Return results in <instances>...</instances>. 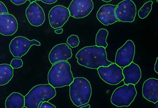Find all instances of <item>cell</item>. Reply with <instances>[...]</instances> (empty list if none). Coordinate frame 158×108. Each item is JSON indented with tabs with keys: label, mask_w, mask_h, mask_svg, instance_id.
<instances>
[{
	"label": "cell",
	"mask_w": 158,
	"mask_h": 108,
	"mask_svg": "<svg viewBox=\"0 0 158 108\" xmlns=\"http://www.w3.org/2000/svg\"><path fill=\"white\" fill-rule=\"evenodd\" d=\"M76 57L80 65L93 69L108 66L113 63L107 60L105 48L96 45L83 48L77 52Z\"/></svg>",
	"instance_id": "1"
},
{
	"label": "cell",
	"mask_w": 158,
	"mask_h": 108,
	"mask_svg": "<svg viewBox=\"0 0 158 108\" xmlns=\"http://www.w3.org/2000/svg\"><path fill=\"white\" fill-rule=\"evenodd\" d=\"M48 78L49 84L55 88L69 86L74 79L71 66L67 61H59L53 64Z\"/></svg>",
	"instance_id": "2"
},
{
	"label": "cell",
	"mask_w": 158,
	"mask_h": 108,
	"mask_svg": "<svg viewBox=\"0 0 158 108\" xmlns=\"http://www.w3.org/2000/svg\"><path fill=\"white\" fill-rule=\"evenodd\" d=\"M69 86L70 99L75 106L79 107L89 103L91 96L92 88L87 79L83 77L75 78Z\"/></svg>",
	"instance_id": "3"
},
{
	"label": "cell",
	"mask_w": 158,
	"mask_h": 108,
	"mask_svg": "<svg viewBox=\"0 0 158 108\" xmlns=\"http://www.w3.org/2000/svg\"><path fill=\"white\" fill-rule=\"evenodd\" d=\"M56 95L55 88L50 84L36 85L24 97L25 107L38 108L41 102H48Z\"/></svg>",
	"instance_id": "4"
},
{
	"label": "cell",
	"mask_w": 158,
	"mask_h": 108,
	"mask_svg": "<svg viewBox=\"0 0 158 108\" xmlns=\"http://www.w3.org/2000/svg\"><path fill=\"white\" fill-rule=\"evenodd\" d=\"M137 93L135 85L125 84L114 91L111 98V103L117 107H127L135 100Z\"/></svg>",
	"instance_id": "5"
},
{
	"label": "cell",
	"mask_w": 158,
	"mask_h": 108,
	"mask_svg": "<svg viewBox=\"0 0 158 108\" xmlns=\"http://www.w3.org/2000/svg\"><path fill=\"white\" fill-rule=\"evenodd\" d=\"M97 71L100 78L110 85H116L123 81V70L115 63L107 67H100Z\"/></svg>",
	"instance_id": "6"
},
{
	"label": "cell",
	"mask_w": 158,
	"mask_h": 108,
	"mask_svg": "<svg viewBox=\"0 0 158 108\" xmlns=\"http://www.w3.org/2000/svg\"><path fill=\"white\" fill-rule=\"evenodd\" d=\"M40 43L35 39L29 40L22 36H18L12 39L9 45L10 52L14 57H21L24 56L32 45L40 46Z\"/></svg>",
	"instance_id": "7"
},
{
	"label": "cell",
	"mask_w": 158,
	"mask_h": 108,
	"mask_svg": "<svg viewBox=\"0 0 158 108\" xmlns=\"http://www.w3.org/2000/svg\"><path fill=\"white\" fill-rule=\"evenodd\" d=\"M115 12L119 21L132 22L136 16V6L132 0H124L117 5Z\"/></svg>",
	"instance_id": "8"
},
{
	"label": "cell",
	"mask_w": 158,
	"mask_h": 108,
	"mask_svg": "<svg viewBox=\"0 0 158 108\" xmlns=\"http://www.w3.org/2000/svg\"><path fill=\"white\" fill-rule=\"evenodd\" d=\"M135 54V46L131 40L117 50L115 57V64L118 66L125 67L132 62Z\"/></svg>",
	"instance_id": "9"
},
{
	"label": "cell",
	"mask_w": 158,
	"mask_h": 108,
	"mask_svg": "<svg viewBox=\"0 0 158 108\" xmlns=\"http://www.w3.org/2000/svg\"><path fill=\"white\" fill-rule=\"evenodd\" d=\"M94 8L92 0H73L69 7L70 16L75 19L86 17Z\"/></svg>",
	"instance_id": "10"
},
{
	"label": "cell",
	"mask_w": 158,
	"mask_h": 108,
	"mask_svg": "<svg viewBox=\"0 0 158 108\" xmlns=\"http://www.w3.org/2000/svg\"><path fill=\"white\" fill-rule=\"evenodd\" d=\"M68 8L62 5H57L51 9L49 13V24L53 29L63 26L70 17Z\"/></svg>",
	"instance_id": "11"
},
{
	"label": "cell",
	"mask_w": 158,
	"mask_h": 108,
	"mask_svg": "<svg viewBox=\"0 0 158 108\" xmlns=\"http://www.w3.org/2000/svg\"><path fill=\"white\" fill-rule=\"evenodd\" d=\"M28 21L32 26H41L45 21V13L42 8L36 2L29 5L25 11Z\"/></svg>",
	"instance_id": "12"
},
{
	"label": "cell",
	"mask_w": 158,
	"mask_h": 108,
	"mask_svg": "<svg viewBox=\"0 0 158 108\" xmlns=\"http://www.w3.org/2000/svg\"><path fill=\"white\" fill-rule=\"evenodd\" d=\"M18 22L13 15L9 14H0V33L5 36H10L17 31Z\"/></svg>",
	"instance_id": "13"
},
{
	"label": "cell",
	"mask_w": 158,
	"mask_h": 108,
	"mask_svg": "<svg viewBox=\"0 0 158 108\" xmlns=\"http://www.w3.org/2000/svg\"><path fill=\"white\" fill-rule=\"evenodd\" d=\"M71 49L66 43H62L55 46L51 50L49 55V59L52 64L58 62L67 61L71 58Z\"/></svg>",
	"instance_id": "14"
},
{
	"label": "cell",
	"mask_w": 158,
	"mask_h": 108,
	"mask_svg": "<svg viewBox=\"0 0 158 108\" xmlns=\"http://www.w3.org/2000/svg\"><path fill=\"white\" fill-rule=\"evenodd\" d=\"M117 5L107 4L103 5L99 9L97 14L98 20L103 25L108 26L115 22H119L115 16V9Z\"/></svg>",
	"instance_id": "15"
},
{
	"label": "cell",
	"mask_w": 158,
	"mask_h": 108,
	"mask_svg": "<svg viewBox=\"0 0 158 108\" xmlns=\"http://www.w3.org/2000/svg\"><path fill=\"white\" fill-rule=\"evenodd\" d=\"M142 95L149 102L154 104L158 101V80L148 79L144 82L142 87Z\"/></svg>",
	"instance_id": "16"
},
{
	"label": "cell",
	"mask_w": 158,
	"mask_h": 108,
	"mask_svg": "<svg viewBox=\"0 0 158 108\" xmlns=\"http://www.w3.org/2000/svg\"><path fill=\"white\" fill-rule=\"evenodd\" d=\"M123 74L124 78V83L136 85L140 80L142 76V72L139 66L132 62L129 65L124 67Z\"/></svg>",
	"instance_id": "17"
},
{
	"label": "cell",
	"mask_w": 158,
	"mask_h": 108,
	"mask_svg": "<svg viewBox=\"0 0 158 108\" xmlns=\"http://www.w3.org/2000/svg\"><path fill=\"white\" fill-rule=\"evenodd\" d=\"M24 106V96L18 92L11 94L5 101L6 108H23Z\"/></svg>",
	"instance_id": "18"
},
{
	"label": "cell",
	"mask_w": 158,
	"mask_h": 108,
	"mask_svg": "<svg viewBox=\"0 0 158 108\" xmlns=\"http://www.w3.org/2000/svg\"><path fill=\"white\" fill-rule=\"evenodd\" d=\"M14 75V69L7 64H0V86L6 85Z\"/></svg>",
	"instance_id": "19"
},
{
	"label": "cell",
	"mask_w": 158,
	"mask_h": 108,
	"mask_svg": "<svg viewBox=\"0 0 158 108\" xmlns=\"http://www.w3.org/2000/svg\"><path fill=\"white\" fill-rule=\"evenodd\" d=\"M108 35L107 29H101L99 30L96 36V45L97 47H102L106 48L108 44L106 40Z\"/></svg>",
	"instance_id": "20"
},
{
	"label": "cell",
	"mask_w": 158,
	"mask_h": 108,
	"mask_svg": "<svg viewBox=\"0 0 158 108\" xmlns=\"http://www.w3.org/2000/svg\"><path fill=\"white\" fill-rule=\"evenodd\" d=\"M153 4V1H148L144 4L138 12V15L140 19H145L149 15L152 10Z\"/></svg>",
	"instance_id": "21"
},
{
	"label": "cell",
	"mask_w": 158,
	"mask_h": 108,
	"mask_svg": "<svg viewBox=\"0 0 158 108\" xmlns=\"http://www.w3.org/2000/svg\"><path fill=\"white\" fill-rule=\"evenodd\" d=\"M67 43L70 45V47L74 48L79 45L80 40L77 35H72L67 39Z\"/></svg>",
	"instance_id": "22"
},
{
	"label": "cell",
	"mask_w": 158,
	"mask_h": 108,
	"mask_svg": "<svg viewBox=\"0 0 158 108\" xmlns=\"http://www.w3.org/2000/svg\"><path fill=\"white\" fill-rule=\"evenodd\" d=\"M23 65V62L21 59H14L11 62L10 65L13 69L21 68Z\"/></svg>",
	"instance_id": "23"
},
{
	"label": "cell",
	"mask_w": 158,
	"mask_h": 108,
	"mask_svg": "<svg viewBox=\"0 0 158 108\" xmlns=\"http://www.w3.org/2000/svg\"><path fill=\"white\" fill-rule=\"evenodd\" d=\"M7 8L5 4L1 1H0V14H8Z\"/></svg>",
	"instance_id": "24"
},
{
	"label": "cell",
	"mask_w": 158,
	"mask_h": 108,
	"mask_svg": "<svg viewBox=\"0 0 158 108\" xmlns=\"http://www.w3.org/2000/svg\"><path fill=\"white\" fill-rule=\"evenodd\" d=\"M56 106L48 102H43L40 106V108H56Z\"/></svg>",
	"instance_id": "25"
},
{
	"label": "cell",
	"mask_w": 158,
	"mask_h": 108,
	"mask_svg": "<svg viewBox=\"0 0 158 108\" xmlns=\"http://www.w3.org/2000/svg\"><path fill=\"white\" fill-rule=\"evenodd\" d=\"M27 0H10L13 3L16 5H20L25 3Z\"/></svg>",
	"instance_id": "26"
},
{
	"label": "cell",
	"mask_w": 158,
	"mask_h": 108,
	"mask_svg": "<svg viewBox=\"0 0 158 108\" xmlns=\"http://www.w3.org/2000/svg\"><path fill=\"white\" fill-rule=\"evenodd\" d=\"M40 1L44 3L51 5L57 2V0H40Z\"/></svg>",
	"instance_id": "27"
},
{
	"label": "cell",
	"mask_w": 158,
	"mask_h": 108,
	"mask_svg": "<svg viewBox=\"0 0 158 108\" xmlns=\"http://www.w3.org/2000/svg\"><path fill=\"white\" fill-rule=\"evenodd\" d=\"M158 57L156 58V64H155V71L156 73L158 74Z\"/></svg>",
	"instance_id": "28"
},
{
	"label": "cell",
	"mask_w": 158,
	"mask_h": 108,
	"mask_svg": "<svg viewBox=\"0 0 158 108\" xmlns=\"http://www.w3.org/2000/svg\"><path fill=\"white\" fill-rule=\"evenodd\" d=\"M55 32L57 34H60V33H62V32H63V29H57V30H55Z\"/></svg>",
	"instance_id": "29"
},
{
	"label": "cell",
	"mask_w": 158,
	"mask_h": 108,
	"mask_svg": "<svg viewBox=\"0 0 158 108\" xmlns=\"http://www.w3.org/2000/svg\"><path fill=\"white\" fill-rule=\"evenodd\" d=\"M90 107H91V106H90L88 104V105H86V106H82V107L81 108H90Z\"/></svg>",
	"instance_id": "30"
},
{
	"label": "cell",
	"mask_w": 158,
	"mask_h": 108,
	"mask_svg": "<svg viewBox=\"0 0 158 108\" xmlns=\"http://www.w3.org/2000/svg\"><path fill=\"white\" fill-rule=\"evenodd\" d=\"M28 1H29L31 3L33 2H35L36 1H40V0H28Z\"/></svg>",
	"instance_id": "31"
},
{
	"label": "cell",
	"mask_w": 158,
	"mask_h": 108,
	"mask_svg": "<svg viewBox=\"0 0 158 108\" xmlns=\"http://www.w3.org/2000/svg\"><path fill=\"white\" fill-rule=\"evenodd\" d=\"M102 1H104V2H110L112 0H102Z\"/></svg>",
	"instance_id": "32"
},
{
	"label": "cell",
	"mask_w": 158,
	"mask_h": 108,
	"mask_svg": "<svg viewBox=\"0 0 158 108\" xmlns=\"http://www.w3.org/2000/svg\"><path fill=\"white\" fill-rule=\"evenodd\" d=\"M43 103V102H41L40 103H39V106H38V108H40L42 104Z\"/></svg>",
	"instance_id": "33"
},
{
	"label": "cell",
	"mask_w": 158,
	"mask_h": 108,
	"mask_svg": "<svg viewBox=\"0 0 158 108\" xmlns=\"http://www.w3.org/2000/svg\"><path fill=\"white\" fill-rule=\"evenodd\" d=\"M156 1H157V2H158V0H156Z\"/></svg>",
	"instance_id": "34"
}]
</instances>
